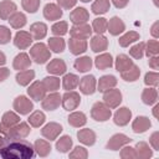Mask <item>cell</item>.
Wrapping results in <instances>:
<instances>
[{
    "mask_svg": "<svg viewBox=\"0 0 159 159\" xmlns=\"http://www.w3.org/2000/svg\"><path fill=\"white\" fill-rule=\"evenodd\" d=\"M130 66H132V62L127 56H124V55L118 56V58H117V70L118 71L123 72L124 70H128Z\"/></svg>",
    "mask_w": 159,
    "mask_h": 159,
    "instance_id": "obj_30",
    "label": "cell"
},
{
    "mask_svg": "<svg viewBox=\"0 0 159 159\" xmlns=\"http://www.w3.org/2000/svg\"><path fill=\"white\" fill-rule=\"evenodd\" d=\"M15 108L20 112V113H22V114H26V113H29L31 109H32V103L26 98V97H19V98H16V101H15Z\"/></svg>",
    "mask_w": 159,
    "mask_h": 159,
    "instance_id": "obj_6",
    "label": "cell"
},
{
    "mask_svg": "<svg viewBox=\"0 0 159 159\" xmlns=\"http://www.w3.org/2000/svg\"><path fill=\"white\" fill-rule=\"evenodd\" d=\"M130 139L123 134H117L114 137H112V139L108 142V148L112 149V150H117L119 147H122L123 144L128 143Z\"/></svg>",
    "mask_w": 159,
    "mask_h": 159,
    "instance_id": "obj_8",
    "label": "cell"
},
{
    "mask_svg": "<svg viewBox=\"0 0 159 159\" xmlns=\"http://www.w3.org/2000/svg\"><path fill=\"white\" fill-rule=\"evenodd\" d=\"M143 102L147 104H153L154 102H157V91L153 88L145 89L143 93Z\"/></svg>",
    "mask_w": 159,
    "mask_h": 159,
    "instance_id": "obj_34",
    "label": "cell"
},
{
    "mask_svg": "<svg viewBox=\"0 0 159 159\" xmlns=\"http://www.w3.org/2000/svg\"><path fill=\"white\" fill-rule=\"evenodd\" d=\"M143 50H144V43H139L137 46H134L130 50V53L135 57V58H140L143 56Z\"/></svg>",
    "mask_w": 159,
    "mask_h": 159,
    "instance_id": "obj_49",
    "label": "cell"
},
{
    "mask_svg": "<svg viewBox=\"0 0 159 159\" xmlns=\"http://www.w3.org/2000/svg\"><path fill=\"white\" fill-rule=\"evenodd\" d=\"M41 86H42V83L36 82V83H34V84H32V87H31V88H29V94H30V96H32L36 101H40V99L42 98V96H43L45 89H43V88H41Z\"/></svg>",
    "mask_w": 159,
    "mask_h": 159,
    "instance_id": "obj_22",
    "label": "cell"
},
{
    "mask_svg": "<svg viewBox=\"0 0 159 159\" xmlns=\"http://www.w3.org/2000/svg\"><path fill=\"white\" fill-rule=\"evenodd\" d=\"M10 22H11V25L14 27H21V26L25 25L26 19H25V16L22 14H15V16L10 20Z\"/></svg>",
    "mask_w": 159,
    "mask_h": 159,
    "instance_id": "obj_43",
    "label": "cell"
},
{
    "mask_svg": "<svg viewBox=\"0 0 159 159\" xmlns=\"http://www.w3.org/2000/svg\"><path fill=\"white\" fill-rule=\"evenodd\" d=\"M43 120H45V116H43L42 113H40V112H36V113H34V114L30 117V123H31L34 127H39L40 124L43 123Z\"/></svg>",
    "mask_w": 159,
    "mask_h": 159,
    "instance_id": "obj_45",
    "label": "cell"
},
{
    "mask_svg": "<svg viewBox=\"0 0 159 159\" xmlns=\"http://www.w3.org/2000/svg\"><path fill=\"white\" fill-rule=\"evenodd\" d=\"M78 103H80V96L77 93L72 92V93H66L63 96V107L67 111L75 109Z\"/></svg>",
    "mask_w": 159,
    "mask_h": 159,
    "instance_id": "obj_5",
    "label": "cell"
},
{
    "mask_svg": "<svg viewBox=\"0 0 159 159\" xmlns=\"http://www.w3.org/2000/svg\"><path fill=\"white\" fill-rule=\"evenodd\" d=\"M108 6H109L108 0H97V1L93 4L92 10H93L94 14H103V12L107 11Z\"/></svg>",
    "mask_w": 159,
    "mask_h": 159,
    "instance_id": "obj_29",
    "label": "cell"
},
{
    "mask_svg": "<svg viewBox=\"0 0 159 159\" xmlns=\"http://www.w3.org/2000/svg\"><path fill=\"white\" fill-rule=\"evenodd\" d=\"M107 25H108V24H107L106 19H96L94 22H93V27H94V30H96L97 32H99V34H102V32L106 31Z\"/></svg>",
    "mask_w": 159,
    "mask_h": 159,
    "instance_id": "obj_44",
    "label": "cell"
},
{
    "mask_svg": "<svg viewBox=\"0 0 159 159\" xmlns=\"http://www.w3.org/2000/svg\"><path fill=\"white\" fill-rule=\"evenodd\" d=\"M158 75L155 72H149L147 73L145 76V83L147 84H153V86H157L158 84Z\"/></svg>",
    "mask_w": 159,
    "mask_h": 159,
    "instance_id": "obj_50",
    "label": "cell"
},
{
    "mask_svg": "<svg viewBox=\"0 0 159 159\" xmlns=\"http://www.w3.org/2000/svg\"><path fill=\"white\" fill-rule=\"evenodd\" d=\"M157 135H158V133H154V134L152 135V138H150V142H152L154 149H155V150H159V149H158V148H159V144H158V142H157Z\"/></svg>",
    "mask_w": 159,
    "mask_h": 159,
    "instance_id": "obj_56",
    "label": "cell"
},
{
    "mask_svg": "<svg viewBox=\"0 0 159 159\" xmlns=\"http://www.w3.org/2000/svg\"><path fill=\"white\" fill-rule=\"evenodd\" d=\"M29 127L25 124V123H21L20 125L10 129V132H7V138L6 139H10V140H14V139H20V138H24L29 133Z\"/></svg>",
    "mask_w": 159,
    "mask_h": 159,
    "instance_id": "obj_3",
    "label": "cell"
},
{
    "mask_svg": "<svg viewBox=\"0 0 159 159\" xmlns=\"http://www.w3.org/2000/svg\"><path fill=\"white\" fill-rule=\"evenodd\" d=\"M5 142H6V139H5V138H2V137H0V148L5 144Z\"/></svg>",
    "mask_w": 159,
    "mask_h": 159,
    "instance_id": "obj_59",
    "label": "cell"
},
{
    "mask_svg": "<svg viewBox=\"0 0 159 159\" xmlns=\"http://www.w3.org/2000/svg\"><path fill=\"white\" fill-rule=\"evenodd\" d=\"M22 5L27 11L35 12L39 6V0H22Z\"/></svg>",
    "mask_w": 159,
    "mask_h": 159,
    "instance_id": "obj_46",
    "label": "cell"
},
{
    "mask_svg": "<svg viewBox=\"0 0 159 159\" xmlns=\"http://www.w3.org/2000/svg\"><path fill=\"white\" fill-rule=\"evenodd\" d=\"M4 62H5V56L0 52V63H4Z\"/></svg>",
    "mask_w": 159,
    "mask_h": 159,
    "instance_id": "obj_60",
    "label": "cell"
},
{
    "mask_svg": "<svg viewBox=\"0 0 159 159\" xmlns=\"http://www.w3.org/2000/svg\"><path fill=\"white\" fill-rule=\"evenodd\" d=\"M62 15V11L53 4H48L45 6V16L47 19H51V20H55V19H58L60 16Z\"/></svg>",
    "mask_w": 159,
    "mask_h": 159,
    "instance_id": "obj_15",
    "label": "cell"
},
{
    "mask_svg": "<svg viewBox=\"0 0 159 159\" xmlns=\"http://www.w3.org/2000/svg\"><path fill=\"white\" fill-rule=\"evenodd\" d=\"M83 157V158H86L87 157V153H86V150H84V148H81V147H77L76 149H75V152L71 154V157Z\"/></svg>",
    "mask_w": 159,
    "mask_h": 159,
    "instance_id": "obj_53",
    "label": "cell"
},
{
    "mask_svg": "<svg viewBox=\"0 0 159 159\" xmlns=\"http://www.w3.org/2000/svg\"><path fill=\"white\" fill-rule=\"evenodd\" d=\"M71 19L75 24H80V22H84L87 20V12L84 9L80 7V9H76L72 14H71Z\"/></svg>",
    "mask_w": 159,
    "mask_h": 159,
    "instance_id": "obj_20",
    "label": "cell"
},
{
    "mask_svg": "<svg viewBox=\"0 0 159 159\" xmlns=\"http://www.w3.org/2000/svg\"><path fill=\"white\" fill-rule=\"evenodd\" d=\"M137 149H140V152L138 150L137 157H142V158H149V157H152V152H150V149L148 148V145L145 143H138L137 144Z\"/></svg>",
    "mask_w": 159,
    "mask_h": 159,
    "instance_id": "obj_39",
    "label": "cell"
},
{
    "mask_svg": "<svg viewBox=\"0 0 159 159\" xmlns=\"http://www.w3.org/2000/svg\"><path fill=\"white\" fill-rule=\"evenodd\" d=\"M58 2L63 6V7H71V6H73L75 5V2H76V0H58Z\"/></svg>",
    "mask_w": 159,
    "mask_h": 159,
    "instance_id": "obj_55",
    "label": "cell"
},
{
    "mask_svg": "<svg viewBox=\"0 0 159 159\" xmlns=\"http://www.w3.org/2000/svg\"><path fill=\"white\" fill-rule=\"evenodd\" d=\"M109 31L112 35H118L119 32H122L124 30V24L118 19V17H113L108 25Z\"/></svg>",
    "mask_w": 159,
    "mask_h": 159,
    "instance_id": "obj_17",
    "label": "cell"
},
{
    "mask_svg": "<svg viewBox=\"0 0 159 159\" xmlns=\"http://www.w3.org/2000/svg\"><path fill=\"white\" fill-rule=\"evenodd\" d=\"M92 66V62H91V58L89 57H83V58H78L76 62H75V67L81 71V72H86L91 68Z\"/></svg>",
    "mask_w": 159,
    "mask_h": 159,
    "instance_id": "obj_23",
    "label": "cell"
},
{
    "mask_svg": "<svg viewBox=\"0 0 159 159\" xmlns=\"http://www.w3.org/2000/svg\"><path fill=\"white\" fill-rule=\"evenodd\" d=\"M130 119V111L127 109V108H120L119 111H117L116 116H114V122L116 124H119V125H124L129 122Z\"/></svg>",
    "mask_w": 159,
    "mask_h": 159,
    "instance_id": "obj_9",
    "label": "cell"
},
{
    "mask_svg": "<svg viewBox=\"0 0 159 159\" xmlns=\"http://www.w3.org/2000/svg\"><path fill=\"white\" fill-rule=\"evenodd\" d=\"M17 122H19V117H17L16 114H14L12 112L6 113V114L4 116V118H2V124H4L7 129L12 128V125L16 124Z\"/></svg>",
    "mask_w": 159,
    "mask_h": 159,
    "instance_id": "obj_27",
    "label": "cell"
},
{
    "mask_svg": "<svg viewBox=\"0 0 159 159\" xmlns=\"http://www.w3.org/2000/svg\"><path fill=\"white\" fill-rule=\"evenodd\" d=\"M31 55H32V57L35 58V61H36L37 63H43V62L48 58V56H50V53H48V51L46 50V46H45L43 43H37V45H35V46L32 47V50H31Z\"/></svg>",
    "mask_w": 159,
    "mask_h": 159,
    "instance_id": "obj_2",
    "label": "cell"
},
{
    "mask_svg": "<svg viewBox=\"0 0 159 159\" xmlns=\"http://www.w3.org/2000/svg\"><path fill=\"white\" fill-rule=\"evenodd\" d=\"M92 116L97 120H106L107 118H109L111 111L108 108H106L102 103H96L93 106V109H92Z\"/></svg>",
    "mask_w": 159,
    "mask_h": 159,
    "instance_id": "obj_4",
    "label": "cell"
},
{
    "mask_svg": "<svg viewBox=\"0 0 159 159\" xmlns=\"http://www.w3.org/2000/svg\"><path fill=\"white\" fill-rule=\"evenodd\" d=\"M96 65L98 68H108L112 66V57L111 55H102L96 58Z\"/></svg>",
    "mask_w": 159,
    "mask_h": 159,
    "instance_id": "obj_26",
    "label": "cell"
},
{
    "mask_svg": "<svg viewBox=\"0 0 159 159\" xmlns=\"http://www.w3.org/2000/svg\"><path fill=\"white\" fill-rule=\"evenodd\" d=\"M82 30H86V35H84L86 37H87L88 35H91V29H89L88 26H83V27H82ZM71 34H72V36H77V37H80V36L82 35V31H78L76 27H73V29H72V31H71Z\"/></svg>",
    "mask_w": 159,
    "mask_h": 159,
    "instance_id": "obj_52",
    "label": "cell"
},
{
    "mask_svg": "<svg viewBox=\"0 0 159 159\" xmlns=\"http://www.w3.org/2000/svg\"><path fill=\"white\" fill-rule=\"evenodd\" d=\"M29 65H30V60H29V57L25 53L19 55L15 58V62H14V66L16 68H24V67H27Z\"/></svg>",
    "mask_w": 159,
    "mask_h": 159,
    "instance_id": "obj_37",
    "label": "cell"
},
{
    "mask_svg": "<svg viewBox=\"0 0 159 159\" xmlns=\"http://www.w3.org/2000/svg\"><path fill=\"white\" fill-rule=\"evenodd\" d=\"M122 76L125 78V81H134L138 76H139V70L137 66H132V70L128 68V72H123Z\"/></svg>",
    "mask_w": 159,
    "mask_h": 159,
    "instance_id": "obj_41",
    "label": "cell"
},
{
    "mask_svg": "<svg viewBox=\"0 0 159 159\" xmlns=\"http://www.w3.org/2000/svg\"><path fill=\"white\" fill-rule=\"evenodd\" d=\"M116 84V78L113 76H104L99 81V91H106V88H109L111 86Z\"/></svg>",
    "mask_w": 159,
    "mask_h": 159,
    "instance_id": "obj_36",
    "label": "cell"
},
{
    "mask_svg": "<svg viewBox=\"0 0 159 159\" xmlns=\"http://www.w3.org/2000/svg\"><path fill=\"white\" fill-rule=\"evenodd\" d=\"M68 122L75 127H80V125H83L86 123V117L83 113H73L68 118Z\"/></svg>",
    "mask_w": 159,
    "mask_h": 159,
    "instance_id": "obj_31",
    "label": "cell"
},
{
    "mask_svg": "<svg viewBox=\"0 0 159 159\" xmlns=\"http://www.w3.org/2000/svg\"><path fill=\"white\" fill-rule=\"evenodd\" d=\"M77 83H78V78H77V76H75V75H66L65 78H63V87H65L66 89H72V88H75V87L77 86Z\"/></svg>",
    "mask_w": 159,
    "mask_h": 159,
    "instance_id": "obj_35",
    "label": "cell"
},
{
    "mask_svg": "<svg viewBox=\"0 0 159 159\" xmlns=\"http://www.w3.org/2000/svg\"><path fill=\"white\" fill-rule=\"evenodd\" d=\"M113 2H114V5L117 7H123L128 2V0H113Z\"/></svg>",
    "mask_w": 159,
    "mask_h": 159,
    "instance_id": "obj_57",
    "label": "cell"
},
{
    "mask_svg": "<svg viewBox=\"0 0 159 159\" xmlns=\"http://www.w3.org/2000/svg\"><path fill=\"white\" fill-rule=\"evenodd\" d=\"M31 37L26 32H17L15 37V45L20 48H25L31 43Z\"/></svg>",
    "mask_w": 159,
    "mask_h": 159,
    "instance_id": "obj_14",
    "label": "cell"
},
{
    "mask_svg": "<svg viewBox=\"0 0 159 159\" xmlns=\"http://www.w3.org/2000/svg\"><path fill=\"white\" fill-rule=\"evenodd\" d=\"M82 1H88V0H82Z\"/></svg>",
    "mask_w": 159,
    "mask_h": 159,
    "instance_id": "obj_61",
    "label": "cell"
},
{
    "mask_svg": "<svg viewBox=\"0 0 159 159\" xmlns=\"http://www.w3.org/2000/svg\"><path fill=\"white\" fill-rule=\"evenodd\" d=\"M104 101L111 107H116L120 102V93L118 91H111V92L104 94Z\"/></svg>",
    "mask_w": 159,
    "mask_h": 159,
    "instance_id": "obj_18",
    "label": "cell"
},
{
    "mask_svg": "<svg viewBox=\"0 0 159 159\" xmlns=\"http://www.w3.org/2000/svg\"><path fill=\"white\" fill-rule=\"evenodd\" d=\"M7 76V68H1L0 70V81H4L2 78H5Z\"/></svg>",
    "mask_w": 159,
    "mask_h": 159,
    "instance_id": "obj_58",
    "label": "cell"
},
{
    "mask_svg": "<svg viewBox=\"0 0 159 159\" xmlns=\"http://www.w3.org/2000/svg\"><path fill=\"white\" fill-rule=\"evenodd\" d=\"M71 145H72V140H71V138L67 137V135H65V137H62V138L57 142L56 148H57L58 152H61V153H66V152L71 148Z\"/></svg>",
    "mask_w": 159,
    "mask_h": 159,
    "instance_id": "obj_24",
    "label": "cell"
},
{
    "mask_svg": "<svg viewBox=\"0 0 159 159\" xmlns=\"http://www.w3.org/2000/svg\"><path fill=\"white\" fill-rule=\"evenodd\" d=\"M127 155H130L132 158H135V157H137V153H135V150H134L133 148H130V147H129V148H124L123 152H122V157L125 158Z\"/></svg>",
    "mask_w": 159,
    "mask_h": 159,
    "instance_id": "obj_54",
    "label": "cell"
},
{
    "mask_svg": "<svg viewBox=\"0 0 159 159\" xmlns=\"http://www.w3.org/2000/svg\"><path fill=\"white\" fill-rule=\"evenodd\" d=\"M58 104H60V96H58V94H56V93H53V94L48 96V97L43 101V103H42L43 108H47V109H50V111L55 109Z\"/></svg>",
    "mask_w": 159,
    "mask_h": 159,
    "instance_id": "obj_19",
    "label": "cell"
},
{
    "mask_svg": "<svg viewBox=\"0 0 159 159\" xmlns=\"http://www.w3.org/2000/svg\"><path fill=\"white\" fill-rule=\"evenodd\" d=\"M50 46L55 52H61V51H63L65 42H63L62 39H51L50 40Z\"/></svg>",
    "mask_w": 159,
    "mask_h": 159,
    "instance_id": "obj_40",
    "label": "cell"
},
{
    "mask_svg": "<svg viewBox=\"0 0 159 159\" xmlns=\"http://www.w3.org/2000/svg\"><path fill=\"white\" fill-rule=\"evenodd\" d=\"M106 46H107V41H106V39L102 37V36H96V37L92 40V48H93V51H96V52L104 50Z\"/></svg>",
    "mask_w": 159,
    "mask_h": 159,
    "instance_id": "obj_33",
    "label": "cell"
},
{
    "mask_svg": "<svg viewBox=\"0 0 159 159\" xmlns=\"http://www.w3.org/2000/svg\"><path fill=\"white\" fill-rule=\"evenodd\" d=\"M66 30H67L66 22H57L52 26V32L55 35H63V34H66Z\"/></svg>",
    "mask_w": 159,
    "mask_h": 159,
    "instance_id": "obj_47",
    "label": "cell"
},
{
    "mask_svg": "<svg viewBox=\"0 0 159 159\" xmlns=\"http://www.w3.org/2000/svg\"><path fill=\"white\" fill-rule=\"evenodd\" d=\"M31 34L34 35L35 39H42L45 35H46V25L45 24H35L31 26Z\"/></svg>",
    "mask_w": 159,
    "mask_h": 159,
    "instance_id": "obj_21",
    "label": "cell"
},
{
    "mask_svg": "<svg viewBox=\"0 0 159 159\" xmlns=\"http://www.w3.org/2000/svg\"><path fill=\"white\" fill-rule=\"evenodd\" d=\"M34 76H35L34 71H25V72L17 73L16 80H17V82H19L20 84L25 86V84H27V83H29V82H30V81L34 78Z\"/></svg>",
    "mask_w": 159,
    "mask_h": 159,
    "instance_id": "obj_28",
    "label": "cell"
},
{
    "mask_svg": "<svg viewBox=\"0 0 159 159\" xmlns=\"http://www.w3.org/2000/svg\"><path fill=\"white\" fill-rule=\"evenodd\" d=\"M10 40V31L5 26H0V43H6Z\"/></svg>",
    "mask_w": 159,
    "mask_h": 159,
    "instance_id": "obj_48",
    "label": "cell"
},
{
    "mask_svg": "<svg viewBox=\"0 0 159 159\" xmlns=\"http://www.w3.org/2000/svg\"><path fill=\"white\" fill-rule=\"evenodd\" d=\"M138 39H139V35H138V34H135V32H129V34L124 35V36L119 40V43H120L122 46H128L130 42L138 40Z\"/></svg>",
    "mask_w": 159,
    "mask_h": 159,
    "instance_id": "obj_38",
    "label": "cell"
},
{
    "mask_svg": "<svg viewBox=\"0 0 159 159\" xmlns=\"http://www.w3.org/2000/svg\"><path fill=\"white\" fill-rule=\"evenodd\" d=\"M58 83H60L58 80H57V78H53V77H46L45 81L42 82V84L45 86V88H46V89L50 88V91L56 89V88L58 87Z\"/></svg>",
    "mask_w": 159,
    "mask_h": 159,
    "instance_id": "obj_42",
    "label": "cell"
},
{
    "mask_svg": "<svg viewBox=\"0 0 159 159\" xmlns=\"http://www.w3.org/2000/svg\"><path fill=\"white\" fill-rule=\"evenodd\" d=\"M86 46H87V45H86V41H84V40H81V41H80V40L73 39V40L70 41V48H71V52L75 53V55L86 51Z\"/></svg>",
    "mask_w": 159,
    "mask_h": 159,
    "instance_id": "obj_16",
    "label": "cell"
},
{
    "mask_svg": "<svg viewBox=\"0 0 159 159\" xmlns=\"http://www.w3.org/2000/svg\"><path fill=\"white\" fill-rule=\"evenodd\" d=\"M16 9L15 4L10 2V1H4L0 4V15L2 19H6L9 16V14H11L14 10Z\"/></svg>",
    "mask_w": 159,
    "mask_h": 159,
    "instance_id": "obj_25",
    "label": "cell"
},
{
    "mask_svg": "<svg viewBox=\"0 0 159 159\" xmlns=\"http://www.w3.org/2000/svg\"><path fill=\"white\" fill-rule=\"evenodd\" d=\"M81 89L83 93H93L94 92V77L93 76H86L81 81Z\"/></svg>",
    "mask_w": 159,
    "mask_h": 159,
    "instance_id": "obj_11",
    "label": "cell"
},
{
    "mask_svg": "<svg viewBox=\"0 0 159 159\" xmlns=\"http://www.w3.org/2000/svg\"><path fill=\"white\" fill-rule=\"evenodd\" d=\"M35 149L37 150V153L40 154V155H42V157H45V155H47L48 154V152H50V145H48V143H46L45 140H41V139H39V140H36V143H35Z\"/></svg>",
    "mask_w": 159,
    "mask_h": 159,
    "instance_id": "obj_32",
    "label": "cell"
},
{
    "mask_svg": "<svg viewBox=\"0 0 159 159\" xmlns=\"http://www.w3.org/2000/svg\"><path fill=\"white\" fill-rule=\"evenodd\" d=\"M61 130H62V127H61V125H58V124H56V123H50V124H47V125L42 129V134H43L46 138H48L50 140H52V139H55V138L57 137V134H58Z\"/></svg>",
    "mask_w": 159,
    "mask_h": 159,
    "instance_id": "obj_7",
    "label": "cell"
},
{
    "mask_svg": "<svg viewBox=\"0 0 159 159\" xmlns=\"http://www.w3.org/2000/svg\"><path fill=\"white\" fill-rule=\"evenodd\" d=\"M34 157V149L31 144L25 140L10 142L7 145L0 149V158L5 159H29Z\"/></svg>",
    "mask_w": 159,
    "mask_h": 159,
    "instance_id": "obj_1",
    "label": "cell"
},
{
    "mask_svg": "<svg viewBox=\"0 0 159 159\" xmlns=\"http://www.w3.org/2000/svg\"><path fill=\"white\" fill-rule=\"evenodd\" d=\"M77 135H78V138H80V140L82 143L88 144V145H92L94 143V139H96L94 133L92 130H89V129H82V130L78 132Z\"/></svg>",
    "mask_w": 159,
    "mask_h": 159,
    "instance_id": "obj_13",
    "label": "cell"
},
{
    "mask_svg": "<svg viewBox=\"0 0 159 159\" xmlns=\"http://www.w3.org/2000/svg\"><path fill=\"white\" fill-rule=\"evenodd\" d=\"M158 53V42L154 41H149L148 42V55H157Z\"/></svg>",
    "mask_w": 159,
    "mask_h": 159,
    "instance_id": "obj_51",
    "label": "cell"
},
{
    "mask_svg": "<svg viewBox=\"0 0 159 159\" xmlns=\"http://www.w3.org/2000/svg\"><path fill=\"white\" fill-rule=\"evenodd\" d=\"M65 70H66V65H65V62L61 61V60H57V58L53 60L51 63L47 65V71L51 72V73L61 75V73L65 72Z\"/></svg>",
    "mask_w": 159,
    "mask_h": 159,
    "instance_id": "obj_12",
    "label": "cell"
},
{
    "mask_svg": "<svg viewBox=\"0 0 159 159\" xmlns=\"http://www.w3.org/2000/svg\"><path fill=\"white\" fill-rule=\"evenodd\" d=\"M150 127V120L145 117H138L133 123V129L135 133H143Z\"/></svg>",
    "mask_w": 159,
    "mask_h": 159,
    "instance_id": "obj_10",
    "label": "cell"
}]
</instances>
